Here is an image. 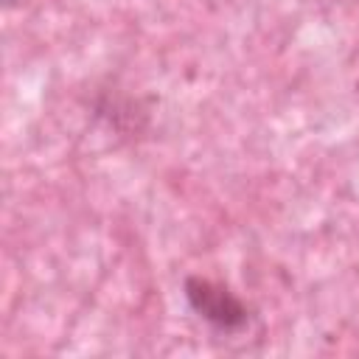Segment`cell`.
<instances>
[{
  "label": "cell",
  "mask_w": 359,
  "mask_h": 359,
  "mask_svg": "<svg viewBox=\"0 0 359 359\" xmlns=\"http://www.w3.org/2000/svg\"><path fill=\"white\" fill-rule=\"evenodd\" d=\"M185 300L194 309V314L202 317L216 331L233 334L250 323V309L244 306V300L216 280L199 275L185 278Z\"/></svg>",
  "instance_id": "6da1fadb"
},
{
  "label": "cell",
  "mask_w": 359,
  "mask_h": 359,
  "mask_svg": "<svg viewBox=\"0 0 359 359\" xmlns=\"http://www.w3.org/2000/svg\"><path fill=\"white\" fill-rule=\"evenodd\" d=\"M6 3H8V6H11V3H17V0H6Z\"/></svg>",
  "instance_id": "7a4b0ae2"
}]
</instances>
